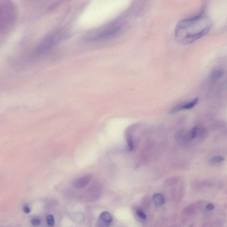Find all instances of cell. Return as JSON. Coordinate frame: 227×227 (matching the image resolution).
Masks as SVG:
<instances>
[{"label":"cell","mask_w":227,"mask_h":227,"mask_svg":"<svg viewBox=\"0 0 227 227\" xmlns=\"http://www.w3.org/2000/svg\"><path fill=\"white\" fill-rule=\"evenodd\" d=\"M212 26V22L206 15H199L186 19L177 24L175 37L180 44L188 45L206 35Z\"/></svg>","instance_id":"1"},{"label":"cell","mask_w":227,"mask_h":227,"mask_svg":"<svg viewBox=\"0 0 227 227\" xmlns=\"http://www.w3.org/2000/svg\"><path fill=\"white\" fill-rule=\"evenodd\" d=\"M62 38V36L60 33L54 34L49 36L38 46L35 51L36 55H39L45 52L52 48V47L59 43Z\"/></svg>","instance_id":"2"},{"label":"cell","mask_w":227,"mask_h":227,"mask_svg":"<svg viewBox=\"0 0 227 227\" xmlns=\"http://www.w3.org/2000/svg\"><path fill=\"white\" fill-rule=\"evenodd\" d=\"M198 101L199 99L196 98L188 102L178 105L171 110V113H175L183 110H190L194 108L197 104Z\"/></svg>","instance_id":"3"},{"label":"cell","mask_w":227,"mask_h":227,"mask_svg":"<svg viewBox=\"0 0 227 227\" xmlns=\"http://www.w3.org/2000/svg\"><path fill=\"white\" fill-rule=\"evenodd\" d=\"M200 129L198 127H194L190 131L185 135L184 141L185 143H187L196 138L199 133Z\"/></svg>","instance_id":"4"},{"label":"cell","mask_w":227,"mask_h":227,"mask_svg":"<svg viewBox=\"0 0 227 227\" xmlns=\"http://www.w3.org/2000/svg\"><path fill=\"white\" fill-rule=\"evenodd\" d=\"M91 179V177L89 175L84 176L79 179L75 181L74 184V185L75 188L77 189H82L87 186Z\"/></svg>","instance_id":"5"},{"label":"cell","mask_w":227,"mask_h":227,"mask_svg":"<svg viewBox=\"0 0 227 227\" xmlns=\"http://www.w3.org/2000/svg\"><path fill=\"white\" fill-rule=\"evenodd\" d=\"M152 200L154 203L157 205H162L165 202V198L162 194H155L153 196Z\"/></svg>","instance_id":"6"},{"label":"cell","mask_w":227,"mask_h":227,"mask_svg":"<svg viewBox=\"0 0 227 227\" xmlns=\"http://www.w3.org/2000/svg\"><path fill=\"white\" fill-rule=\"evenodd\" d=\"M100 220L101 221V223L108 224L111 222L112 221V217L109 212H104L100 214Z\"/></svg>","instance_id":"7"},{"label":"cell","mask_w":227,"mask_h":227,"mask_svg":"<svg viewBox=\"0 0 227 227\" xmlns=\"http://www.w3.org/2000/svg\"><path fill=\"white\" fill-rule=\"evenodd\" d=\"M224 74V72L221 69L215 70L211 75V78L213 80H218L222 77Z\"/></svg>","instance_id":"8"},{"label":"cell","mask_w":227,"mask_h":227,"mask_svg":"<svg viewBox=\"0 0 227 227\" xmlns=\"http://www.w3.org/2000/svg\"><path fill=\"white\" fill-rule=\"evenodd\" d=\"M224 157L221 156H215L210 158V162L213 164H217L222 162L224 161Z\"/></svg>","instance_id":"9"},{"label":"cell","mask_w":227,"mask_h":227,"mask_svg":"<svg viewBox=\"0 0 227 227\" xmlns=\"http://www.w3.org/2000/svg\"><path fill=\"white\" fill-rule=\"evenodd\" d=\"M127 141L129 150H133L134 149V144L132 137L130 134H127Z\"/></svg>","instance_id":"10"},{"label":"cell","mask_w":227,"mask_h":227,"mask_svg":"<svg viewBox=\"0 0 227 227\" xmlns=\"http://www.w3.org/2000/svg\"><path fill=\"white\" fill-rule=\"evenodd\" d=\"M47 224L49 226L52 227L55 225V222L54 217L52 215H49L46 217Z\"/></svg>","instance_id":"11"},{"label":"cell","mask_w":227,"mask_h":227,"mask_svg":"<svg viewBox=\"0 0 227 227\" xmlns=\"http://www.w3.org/2000/svg\"><path fill=\"white\" fill-rule=\"evenodd\" d=\"M136 214H137L139 217L143 219V220H145V219L146 218V215L145 214L144 212L143 211L141 210H137V211H136Z\"/></svg>","instance_id":"12"},{"label":"cell","mask_w":227,"mask_h":227,"mask_svg":"<svg viewBox=\"0 0 227 227\" xmlns=\"http://www.w3.org/2000/svg\"><path fill=\"white\" fill-rule=\"evenodd\" d=\"M31 224L34 226H38L40 223V220L37 217H34L31 220Z\"/></svg>","instance_id":"13"},{"label":"cell","mask_w":227,"mask_h":227,"mask_svg":"<svg viewBox=\"0 0 227 227\" xmlns=\"http://www.w3.org/2000/svg\"><path fill=\"white\" fill-rule=\"evenodd\" d=\"M23 210L24 212L26 213H29L30 211H31V209H30L29 207L28 206V205H25L23 207Z\"/></svg>","instance_id":"14"},{"label":"cell","mask_w":227,"mask_h":227,"mask_svg":"<svg viewBox=\"0 0 227 227\" xmlns=\"http://www.w3.org/2000/svg\"><path fill=\"white\" fill-rule=\"evenodd\" d=\"M214 206L212 205V204H208L206 206V209L207 210L211 211L214 209Z\"/></svg>","instance_id":"15"}]
</instances>
